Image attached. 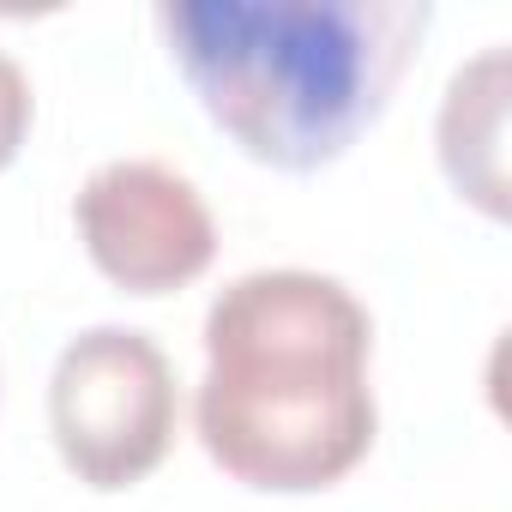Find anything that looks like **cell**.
<instances>
[{"label":"cell","mask_w":512,"mask_h":512,"mask_svg":"<svg viewBox=\"0 0 512 512\" xmlns=\"http://www.w3.org/2000/svg\"><path fill=\"white\" fill-rule=\"evenodd\" d=\"M368 308L320 272H247L205 314L193 428L211 464L266 494L350 476L380 428L368 386Z\"/></svg>","instance_id":"obj_1"},{"label":"cell","mask_w":512,"mask_h":512,"mask_svg":"<svg viewBox=\"0 0 512 512\" xmlns=\"http://www.w3.org/2000/svg\"><path fill=\"white\" fill-rule=\"evenodd\" d=\"M428 0H169L157 31L199 109L266 169L338 163L392 103Z\"/></svg>","instance_id":"obj_2"},{"label":"cell","mask_w":512,"mask_h":512,"mask_svg":"<svg viewBox=\"0 0 512 512\" xmlns=\"http://www.w3.org/2000/svg\"><path fill=\"white\" fill-rule=\"evenodd\" d=\"M175 416H181L175 368L133 326L79 332L49 374L55 452L97 494L145 482L175 446Z\"/></svg>","instance_id":"obj_3"},{"label":"cell","mask_w":512,"mask_h":512,"mask_svg":"<svg viewBox=\"0 0 512 512\" xmlns=\"http://www.w3.org/2000/svg\"><path fill=\"white\" fill-rule=\"evenodd\" d=\"M73 223L91 266L127 296H169L193 284L217 253V223L199 187L151 157H115L91 169L73 199Z\"/></svg>","instance_id":"obj_4"},{"label":"cell","mask_w":512,"mask_h":512,"mask_svg":"<svg viewBox=\"0 0 512 512\" xmlns=\"http://www.w3.org/2000/svg\"><path fill=\"white\" fill-rule=\"evenodd\" d=\"M440 169L488 217H506V49L452 73L440 103Z\"/></svg>","instance_id":"obj_5"},{"label":"cell","mask_w":512,"mask_h":512,"mask_svg":"<svg viewBox=\"0 0 512 512\" xmlns=\"http://www.w3.org/2000/svg\"><path fill=\"white\" fill-rule=\"evenodd\" d=\"M31 115H37L31 79H25V67H19L7 49H0V169L19 157V145H25V133H31Z\"/></svg>","instance_id":"obj_6"}]
</instances>
